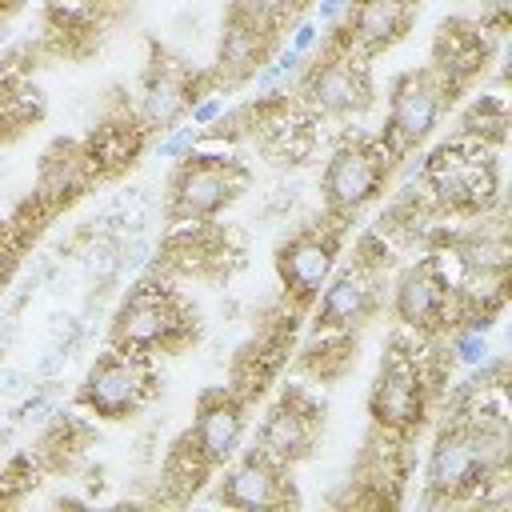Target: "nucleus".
<instances>
[{
    "label": "nucleus",
    "mask_w": 512,
    "mask_h": 512,
    "mask_svg": "<svg viewBox=\"0 0 512 512\" xmlns=\"http://www.w3.org/2000/svg\"><path fill=\"white\" fill-rule=\"evenodd\" d=\"M188 340V312L184 304L152 280H140L116 308L108 324V348L152 356L160 348H176Z\"/></svg>",
    "instance_id": "f03ea898"
},
{
    "label": "nucleus",
    "mask_w": 512,
    "mask_h": 512,
    "mask_svg": "<svg viewBox=\"0 0 512 512\" xmlns=\"http://www.w3.org/2000/svg\"><path fill=\"white\" fill-rule=\"evenodd\" d=\"M428 388L432 384L416 360V348H408L404 340H392L380 360L376 384L368 392V412L376 428L388 436H412L428 412Z\"/></svg>",
    "instance_id": "39448f33"
},
{
    "label": "nucleus",
    "mask_w": 512,
    "mask_h": 512,
    "mask_svg": "<svg viewBox=\"0 0 512 512\" xmlns=\"http://www.w3.org/2000/svg\"><path fill=\"white\" fill-rule=\"evenodd\" d=\"M408 20H412V0H352L336 48H348L356 56H376L404 36Z\"/></svg>",
    "instance_id": "dca6fc26"
},
{
    "label": "nucleus",
    "mask_w": 512,
    "mask_h": 512,
    "mask_svg": "<svg viewBox=\"0 0 512 512\" xmlns=\"http://www.w3.org/2000/svg\"><path fill=\"white\" fill-rule=\"evenodd\" d=\"M88 272H92L96 280L116 276V272H120V248H116L112 240H96L92 252H88Z\"/></svg>",
    "instance_id": "a878e982"
},
{
    "label": "nucleus",
    "mask_w": 512,
    "mask_h": 512,
    "mask_svg": "<svg viewBox=\"0 0 512 512\" xmlns=\"http://www.w3.org/2000/svg\"><path fill=\"white\" fill-rule=\"evenodd\" d=\"M452 100V84L436 72V68H412L404 76L392 80L388 88V124H384V140L396 148V152H408V148H420L444 108Z\"/></svg>",
    "instance_id": "0eeeda50"
},
{
    "label": "nucleus",
    "mask_w": 512,
    "mask_h": 512,
    "mask_svg": "<svg viewBox=\"0 0 512 512\" xmlns=\"http://www.w3.org/2000/svg\"><path fill=\"white\" fill-rule=\"evenodd\" d=\"M392 152L396 148L388 140H348L328 156L320 172V196L332 220H348L380 196L392 168Z\"/></svg>",
    "instance_id": "20e7f679"
},
{
    "label": "nucleus",
    "mask_w": 512,
    "mask_h": 512,
    "mask_svg": "<svg viewBox=\"0 0 512 512\" xmlns=\"http://www.w3.org/2000/svg\"><path fill=\"white\" fill-rule=\"evenodd\" d=\"M304 68H308V56H300V52H292V48L284 44L272 60H264V64L252 72V88H256V96H280L288 84H300Z\"/></svg>",
    "instance_id": "412c9836"
},
{
    "label": "nucleus",
    "mask_w": 512,
    "mask_h": 512,
    "mask_svg": "<svg viewBox=\"0 0 512 512\" xmlns=\"http://www.w3.org/2000/svg\"><path fill=\"white\" fill-rule=\"evenodd\" d=\"M200 144L176 164V172L168 180V220L172 224L212 220L216 212H224L236 200V192L248 180L232 152H208Z\"/></svg>",
    "instance_id": "f257e3e1"
},
{
    "label": "nucleus",
    "mask_w": 512,
    "mask_h": 512,
    "mask_svg": "<svg viewBox=\"0 0 512 512\" xmlns=\"http://www.w3.org/2000/svg\"><path fill=\"white\" fill-rule=\"evenodd\" d=\"M200 100L196 88H192V76L172 68V64H152L144 72V84H140V96H136V120L144 128H172L188 104Z\"/></svg>",
    "instance_id": "a211bd4d"
},
{
    "label": "nucleus",
    "mask_w": 512,
    "mask_h": 512,
    "mask_svg": "<svg viewBox=\"0 0 512 512\" xmlns=\"http://www.w3.org/2000/svg\"><path fill=\"white\" fill-rule=\"evenodd\" d=\"M92 20H96V0H48V24H52V32L76 36V32H88Z\"/></svg>",
    "instance_id": "5701e85b"
},
{
    "label": "nucleus",
    "mask_w": 512,
    "mask_h": 512,
    "mask_svg": "<svg viewBox=\"0 0 512 512\" xmlns=\"http://www.w3.org/2000/svg\"><path fill=\"white\" fill-rule=\"evenodd\" d=\"M216 500L228 508H284L292 504V480L288 468H280L276 460H268L264 452H244L236 460L224 464V480L216 488Z\"/></svg>",
    "instance_id": "4468645a"
},
{
    "label": "nucleus",
    "mask_w": 512,
    "mask_h": 512,
    "mask_svg": "<svg viewBox=\"0 0 512 512\" xmlns=\"http://www.w3.org/2000/svg\"><path fill=\"white\" fill-rule=\"evenodd\" d=\"M84 184H92V176H88V168L80 160V144H52L40 156V168H36V200L44 208L68 204Z\"/></svg>",
    "instance_id": "aec40b11"
},
{
    "label": "nucleus",
    "mask_w": 512,
    "mask_h": 512,
    "mask_svg": "<svg viewBox=\"0 0 512 512\" xmlns=\"http://www.w3.org/2000/svg\"><path fill=\"white\" fill-rule=\"evenodd\" d=\"M244 432H248V416H244V400L236 392H228V388L200 392L196 416H192V428H188V440L196 444V452L212 468H224L228 460L240 456Z\"/></svg>",
    "instance_id": "9b49d317"
},
{
    "label": "nucleus",
    "mask_w": 512,
    "mask_h": 512,
    "mask_svg": "<svg viewBox=\"0 0 512 512\" xmlns=\"http://www.w3.org/2000/svg\"><path fill=\"white\" fill-rule=\"evenodd\" d=\"M352 12V0H316V24L320 28H344Z\"/></svg>",
    "instance_id": "cd10ccee"
},
{
    "label": "nucleus",
    "mask_w": 512,
    "mask_h": 512,
    "mask_svg": "<svg viewBox=\"0 0 512 512\" xmlns=\"http://www.w3.org/2000/svg\"><path fill=\"white\" fill-rule=\"evenodd\" d=\"M152 396V368H148V356H136V352H120V348H108L100 352L84 380H80V392L76 400L96 416V420H128L136 416Z\"/></svg>",
    "instance_id": "423d86ee"
},
{
    "label": "nucleus",
    "mask_w": 512,
    "mask_h": 512,
    "mask_svg": "<svg viewBox=\"0 0 512 512\" xmlns=\"http://www.w3.org/2000/svg\"><path fill=\"white\" fill-rule=\"evenodd\" d=\"M12 272H16V244H12V240L0 232V292L8 288Z\"/></svg>",
    "instance_id": "c756f323"
},
{
    "label": "nucleus",
    "mask_w": 512,
    "mask_h": 512,
    "mask_svg": "<svg viewBox=\"0 0 512 512\" xmlns=\"http://www.w3.org/2000/svg\"><path fill=\"white\" fill-rule=\"evenodd\" d=\"M380 304V276L364 264H348L316 292V332H352Z\"/></svg>",
    "instance_id": "f8f14e48"
},
{
    "label": "nucleus",
    "mask_w": 512,
    "mask_h": 512,
    "mask_svg": "<svg viewBox=\"0 0 512 512\" xmlns=\"http://www.w3.org/2000/svg\"><path fill=\"white\" fill-rule=\"evenodd\" d=\"M336 248H340L336 220L332 224H308V228L292 232L276 248V276H280L284 296L296 304H312L316 292L324 288V280L332 276Z\"/></svg>",
    "instance_id": "1a4fd4ad"
},
{
    "label": "nucleus",
    "mask_w": 512,
    "mask_h": 512,
    "mask_svg": "<svg viewBox=\"0 0 512 512\" xmlns=\"http://www.w3.org/2000/svg\"><path fill=\"white\" fill-rule=\"evenodd\" d=\"M492 356V344H488V332H476V328H464L456 324L452 332V364H464V368H476Z\"/></svg>",
    "instance_id": "b1692460"
},
{
    "label": "nucleus",
    "mask_w": 512,
    "mask_h": 512,
    "mask_svg": "<svg viewBox=\"0 0 512 512\" xmlns=\"http://www.w3.org/2000/svg\"><path fill=\"white\" fill-rule=\"evenodd\" d=\"M312 444H316V404L304 392H284L268 408L256 432V452H264L280 468H296L300 460L312 456Z\"/></svg>",
    "instance_id": "ddd939ff"
},
{
    "label": "nucleus",
    "mask_w": 512,
    "mask_h": 512,
    "mask_svg": "<svg viewBox=\"0 0 512 512\" xmlns=\"http://www.w3.org/2000/svg\"><path fill=\"white\" fill-rule=\"evenodd\" d=\"M504 124H508V116H504V104L500 100H492V96H480L468 112H464V120H460V136L464 140H504Z\"/></svg>",
    "instance_id": "4be33fe9"
},
{
    "label": "nucleus",
    "mask_w": 512,
    "mask_h": 512,
    "mask_svg": "<svg viewBox=\"0 0 512 512\" xmlns=\"http://www.w3.org/2000/svg\"><path fill=\"white\" fill-rule=\"evenodd\" d=\"M320 40H324L320 24H316V20H300V24L292 28V36H288V48H292V52H300V56H308Z\"/></svg>",
    "instance_id": "c85d7f7f"
},
{
    "label": "nucleus",
    "mask_w": 512,
    "mask_h": 512,
    "mask_svg": "<svg viewBox=\"0 0 512 512\" xmlns=\"http://www.w3.org/2000/svg\"><path fill=\"white\" fill-rule=\"evenodd\" d=\"M224 116V96H204V100H192L188 104V120L196 124V128H208V124H216Z\"/></svg>",
    "instance_id": "bb28decb"
},
{
    "label": "nucleus",
    "mask_w": 512,
    "mask_h": 512,
    "mask_svg": "<svg viewBox=\"0 0 512 512\" xmlns=\"http://www.w3.org/2000/svg\"><path fill=\"white\" fill-rule=\"evenodd\" d=\"M44 412H52V396H48V392H36L32 400H24V408H20V420H40Z\"/></svg>",
    "instance_id": "7c9ffc66"
},
{
    "label": "nucleus",
    "mask_w": 512,
    "mask_h": 512,
    "mask_svg": "<svg viewBox=\"0 0 512 512\" xmlns=\"http://www.w3.org/2000/svg\"><path fill=\"white\" fill-rule=\"evenodd\" d=\"M360 60L364 56H356L348 48H332L320 64H308L300 76L304 104L312 112H324V116H352V112L368 108L372 80H368V68Z\"/></svg>",
    "instance_id": "9d476101"
},
{
    "label": "nucleus",
    "mask_w": 512,
    "mask_h": 512,
    "mask_svg": "<svg viewBox=\"0 0 512 512\" xmlns=\"http://www.w3.org/2000/svg\"><path fill=\"white\" fill-rule=\"evenodd\" d=\"M144 124L136 116H112L104 124H96L84 140H80V160L88 168L92 180H104V176H116L124 172L140 148H144Z\"/></svg>",
    "instance_id": "f3484780"
},
{
    "label": "nucleus",
    "mask_w": 512,
    "mask_h": 512,
    "mask_svg": "<svg viewBox=\"0 0 512 512\" xmlns=\"http://www.w3.org/2000/svg\"><path fill=\"white\" fill-rule=\"evenodd\" d=\"M488 60V40L480 32V24H444L440 36H436V48H432V64L452 88L472 80Z\"/></svg>",
    "instance_id": "6ab92c4d"
},
{
    "label": "nucleus",
    "mask_w": 512,
    "mask_h": 512,
    "mask_svg": "<svg viewBox=\"0 0 512 512\" xmlns=\"http://www.w3.org/2000/svg\"><path fill=\"white\" fill-rule=\"evenodd\" d=\"M200 140H204V128H196V124L188 120L184 128H172L168 136L156 140V156H160V160H184Z\"/></svg>",
    "instance_id": "393cba45"
},
{
    "label": "nucleus",
    "mask_w": 512,
    "mask_h": 512,
    "mask_svg": "<svg viewBox=\"0 0 512 512\" xmlns=\"http://www.w3.org/2000/svg\"><path fill=\"white\" fill-rule=\"evenodd\" d=\"M24 384H28V372H16V368L0 372V392H20Z\"/></svg>",
    "instance_id": "2f4dec72"
},
{
    "label": "nucleus",
    "mask_w": 512,
    "mask_h": 512,
    "mask_svg": "<svg viewBox=\"0 0 512 512\" xmlns=\"http://www.w3.org/2000/svg\"><path fill=\"white\" fill-rule=\"evenodd\" d=\"M268 32H272V20L260 4H232L228 8V20H224V32H220V52H216V72L224 80H244L252 76L260 64H264V52H268Z\"/></svg>",
    "instance_id": "2eb2a0df"
},
{
    "label": "nucleus",
    "mask_w": 512,
    "mask_h": 512,
    "mask_svg": "<svg viewBox=\"0 0 512 512\" xmlns=\"http://www.w3.org/2000/svg\"><path fill=\"white\" fill-rule=\"evenodd\" d=\"M424 180L432 200L448 212H484L496 200V160L480 140H452L424 156Z\"/></svg>",
    "instance_id": "7ed1b4c3"
},
{
    "label": "nucleus",
    "mask_w": 512,
    "mask_h": 512,
    "mask_svg": "<svg viewBox=\"0 0 512 512\" xmlns=\"http://www.w3.org/2000/svg\"><path fill=\"white\" fill-rule=\"evenodd\" d=\"M392 312L416 336H432L456 324V288L436 256L408 264L392 280Z\"/></svg>",
    "instance_id": "6e6552de"
}]
</instances>
